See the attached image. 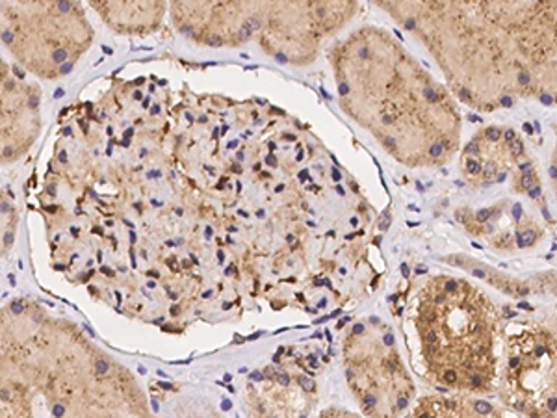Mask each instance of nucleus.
I'll return each instance as SVG.
<instances>
[{
  "mask_svg": "<svg viewBox=\"0 0 557 418\" xmlns=\"http://www.w3.org/2000/svg\"><path fill=\"white\" fill-rule=\"evenodd\" d=\"M2 391L8 413L28 415L36 398L58 417L144 415L128 370L84 339L76 325L13 305L2 317Z\"/></svg>",
  "mask_w": 557,
  "mask_h": 418,
  "instance_id": "obj_3",
  "label": "nucleus"
},
{
  "mask_svg": "<svg viewBox=\"0 0 557 418\" xmlns=\"http://www.w3.org/2000/svg\"><path fill=\"white\" fill-rule=\"evenodd\" d=\"M496 393L509 413L557 415V335L539 322L504 330Z\"/></svg>",
  "mask_w": 557,
  "mask_h": 418,
  "instance_id": "obj_8",
  "label": "nucleus"
},
{
  "mask_svg": "<svg viewBox=\"0 0 557 418\" xmlns=\"http://www.w3.org/2000/svg\"><path fill=\"white\" fill-rule=\"evenodd\" d=\"M104 25L121 36L159 33L170 12V0H86Z\"/></svg>",
  "mask_w": 557,
  "mask_h": 418,
  "instance_id": "obj_12",
  "label": "nucleus"
},
{
  "mask_svg": "<svg viewBox=\"0 0 557 418\" xmlns=\"http://www.w3.org/2000/svg\"><path fill=\"white\" fill-rule=\"evenodd\" d=\"M448 262L454 267L461 268L465 272L474 275V278L487 281L488 285L506 292L509 296L517 298H530V296H557V273H537L530 278H511L507 273H502L496 268L488 267L485 262L467 257V255H456L448 257Z\"/></svg>",
  "mask_w": 557,
  "mask_h": 418,
  "instance_id": "obj_13",
  "label": "nucleus"
},
{
  "mask_svg": "<svg viewBox=\"0 0 557 418\" xmlns=\"http://www.w3.org/2000/svg\"><path fill=\"white\" fill-rule=\"evenodd\" d=\"M507 409L494 407L491 402L474 398V394L450 393L448 396H430L420 399L412 415L425 417H494L507 415Z\"/></svg>",
  "mask_w": 557,
  "mask_h": 418,
  "instance_id": "obj_14",
  "label": "nucleus"
},
{
  "mask_svg": "<svg viewBox=\"0 0 557 418\" xmlns=\"http://www.w3.org/2000/svg\"><path fill=\"white\" fill-rule=\"evenodd\" d=\"M2 162L13 164L33 149L41 131V91L2 62Z\"/></svg>",
  "mask_w": 557,
  "mask_h": 418,
  "instance_id": "obj_11",
  "label": "nucleus"
},
{
  "mask_svg": "<svg viewBox=\"0 0 557 418\" xmlns=\"http://www.w3.org/2000/svg\"><path fill=\"white\" fill-rule=\"evenodd\" d=\"M456 220L470 236L502 254L532 249L545 238L543 222L522 205L507 199L480 209L461 207L456 212Z\"/></svg>",
  "mask_w": 557,
  "mask_h": 418,
  "instance_id": "obj_10",
  "label": "nucleus"
},
{
  "mask_svg": "<svg viewBox=\"0 0 557 418\" xmlns=\"http://www.w3.org/2000/svg\"><path fill=\"white\" fill-rule=\"evenodd\" d=\"M344 365L351 393L368 417H394L411 406L417 389L386 323L351 325L344 339Z\"/></svg>",
  "mask_w": 557,
  "mask_h": 418,
  "instance_id": "obj_7",
  "label": "nucleus"
},
{
  "mask_svg": "<svg viewBox=\"0 0 557 418\" xmlns=\"http://www.w3.org/2000/svg\"><path fill=\"white\" fill-rule=\"evenodd\" d=\"M357 10L359 0H170L173 26L191 44L253 45L285 65L312 64Z\"/></svg>",
  "mask_w": 557,
  "mask_h": 418,
  "instance_id": "obj_4",
  "label": "nucleus"
},
{
  "mask_svg": "<svg viewBox=\"0 0 557 418\" xmlns=\"http://www.w3.org/2000/svg\"><path fill=\"white\" fill-rule=\"evenodd\" d=\"M437 62L459 101L557 107V0H374Z\"/></svg>",
  "mask_w": 557,
  "mask_h": 418,
  "instance_id": "obj_1",
  "label": "nucleus"
},
{
  "mask_svg": "<svg viewBox=\"0 0 557 418\" xmlns=\"http://www.w3.org/2000/svg\"><path fill=\"white\" fill-rule=\"evenodd\" d=\"M459 170L474 190L507 184L515 196L530 197L546 210L543 183L524 139L513 128L485 127L469 139L461 151Z\"/></svg>",
  "mask_w": 557,
  "mask_h": 418,
  "instance_id": "obj_9",
  "label": "nucleus"
},
{
  "mask_svg": "<svg viewBox=\"0 0 557 418\" xmlns=\"http://www.w3.org/2000/svg\"><path fill=\"white\" fill-rule=\"evenodd\" d=\"M8 54L41 81L70 75L96 33L78 0H0Z\"/></svg>",
  "mask_w": 557,
  "mask_h": 418,
  "instance_id": "obj_6",
  "label": "nucleus"
},
{
  "mask_svg": "<svg viewBox=\"0 0 557 418\" xmlns=\"http://www.w3.org/2000/svg\"><path fill=\"white\" fill-rule=\"evenodd\" d=\"M346 115L407 168H441L461 147V114L451 89L418 64L391 34L362 26L330 52Z\"/></svg>",
  "mask_w": 557,
  "mask_h": 418,
  "instance_id": "obj_2",
  "label": "nucleus"
},
{
  "mask_svg": "<svg viewBox=\"0 0 557 418\" xmlns=\"http://www.w3.org/2000/svg\"><path fill=\"white\" fill-rule=\"evenodd\" d=\"M550 181H552V190H554V196H556V201H557V127H556V144H554V151H552V159H550Z\"/></svg>",
  "mask_w": 557,
  "mask_h": 418,
  "instance_id": "obj_15",
  "label": "nucleus"
},
{
  "mask_svg": "<svg viewBox=\"0 0 557 418\" xmlns=\"http://www.w3.org/2000/svg\"><path fill=\"white\" fill-rule=\"evenodd\" d=\"M414 330L433 385L446 393H496L504 328L480 286L454 275L428 279L418 292Z\"/></svg>",
  "mask_w": 557,
  "mask_h": 418,
  "instance_id": "obj_5",
  "label": "nucleus"
}]
</instances>
